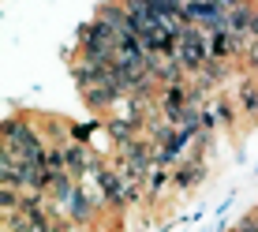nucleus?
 <instances>
[{
  "mask_svg": "<svg viewBox=\"0 0 258 232\" xmlns=\"http://www.w3.org/2000/svg\"><path fill=\"white\" fill-rule=\"evenodd\" d=\"M176 60H180L183 71H202L210 64V34L199 30V26H187L176 41Z\"/></svg>",
  "mask_w": 258,
  "mask_h": 232,
  "instance_id": "obj_1",
  "label": "nucleus"
}]
</instances>
